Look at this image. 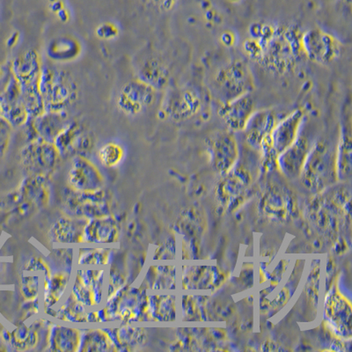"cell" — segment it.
Segmentation results:
<instances>
[{
    "instance_id": "cell-1",
    "label": "cell",
    "mask_w": 352,
    "mask_h": 352,
    "mask_svg": "<svg viewBox=\"0 0 352 352\" xmlns=\"http://www.w3.org/2000/svg\"><path fill=\"white\" fill-rule=\"evenodd\" d=\"M250 30V39L244 43L245 52L273 74H288L304 56L302 33L297 27L258 22Z\"/></svg>"
},
{
    "instance_id": "cell-2",
    "label": "cell",
    "mask_w": 352,
    "mask_h": 352,
    "mask_svg": "<svg viewBox=\"0 0 352 352\" xmlns=\"http://www.w3.org/2000/svg\"><path fill=\"white\" fill-rule=\"evenodd\" d=\"M40 93L45 111L62 112L78 98L76 81L69 72L52 67L42 69Z\"/></svg>"
},
{
    "instance_id": "cell-3",
    "label": "cell",
    "mask_w": 352,
    "mask_h": 352,
    "mask_svg": "<svg viewBox=\"0 0 352 352\" xmlns=\"http://www.w3.org/2000/svg\"><path fill=\"white\" fill-rule=\"evenodd\" d=\"M214 87L222 103L251 94L254 88L252 71L241 59L226 63L216 74Z\"/></svg>"
},
{
    "instance_id": "cell-4",
    "label": "cell",
    "mask_w": 352,
    "mask_h": 352,
    "mask_svg": "<svg viewBox=\"0 0 352 352\" xmlns=\"http://www.w3.org/2000/svg\"><path fill=\"white\" fill-rule=\"evenodd\" d=\"M106 276L105 269L80 268L72 278L70 292L88 310L96 309L105 303Z\"/></svg>"
},
{
    "instance_id": "cell-5",
    "label": "cell",
    "mask_w": 352,
    "mask_h": 352,
    "mask_svg": "<svg viewBox=\"0 0 352 352\" xmlns=\"http://www.w3.org/2000/svg\"><path fill=\"white\" fill-rule=\"evenodd\" d=\"M21 160L28 175L50 177L60 164L62 156L54 143L37 138L21 149Z\"/></svg>"
},
{
    "instance_id": "cell-6",
    "label": "cell",
    "mask_w": 352,
    "mask_h": 352,
    "mask_svg": "<svg viewBox=\"0 0 352 352\" xmlns=\"http://www.w3.org/2000/svg\"><path fill=\"white\" fill-rule=\"evenodd\" d=\"M110 199L111 198L104 188L96 191H77L69 188L65 206L72 217L103 218L112 215Z\"/></svg>"
},
{
    "instance_id": "cell-7",
    "label": "cell",
    "mask_w": 352,
    "mask_h": 352,
    "mask_svg": "<svg viewBox=\"0 0 352 352\" xmlns=\"http://www.w3.org/2000/svg\"><path fill=\"white\" fill-rule=\"evenodd\" d=\"M303 54L311 61L329 65L338 60L342 53V44L332 34L314 28L301 34Z\"/></svg>"
},
{
    "instance_id": "cell-8",
    "label": "cell",
    "mask_w": 352,
    "mask_h": 352,
    "mask_svg": "<svg viewBox=\"0 0 352 352\" xmlns=\"http://www.w3.org/2000/svg\"><path fill=\"white\" fill-rule=\"evenodd\" d=\"M202 108V100L197 90L191 87L173 88L166 94L160 112L173 121L188 120Z\"/></svg>"
},
{
    "instance_id": "cell-9",
    "label": "cell",
    "mask_w": 352,
    "mask_h": 352,
    "mask_svg": "<svg viewBox=\"0 0 352 352\" xmlns=\"http://www.w3.org/2000/svg\"><path fill=\"white\" fill-rule=\"evenodd\" d=\"M156 98L155 88L138 78L122 87L118 94L116 104L124 114L135 116L153 106Z\"/></svg>"
},
{
    "instance_id": "cell-10",
    "label": "cell",
    "mask_w": 352,
    "mask_h": 352,
    "mask_svg": "<svg viewBox=\"0 0 352 352\" xmlns=\"http://www.w3.org/2000/svg\"><path fill=\"white\" fill-rule=\"evenodd\" d=\"M210 160L217 170H232L239 157V146L234 132L219 130L212 132L206 140Z\"/></svg>"
},
{
    "instance_id": "cell-11",
    "label": "cell",
    "mask_w": 352,
    "mask_h": 352,
    "mask_svg": "<svg viewBox=\"0 0 352 352\" xmlns=\"http://www.w3.org/2000/svg\"><path fill=\"white\" fill-rule=\"evenodd\" d=\"M54 144L62 157L86 156L94 146L92 132L80 122H70L56 138Z\"/></svg>"
},
{
    "instance_id": "cell-12",
    "label": "cell",
    "mask_w": 352,
    "mask_h": 352,
    "mask_svg": "<svg viewBox=\"0 0 352 352\" xmlns=\"http://www.w3.org/2000/svg\"><path fill=\"white\" fill-rule=\"evenodd\" d=\"M69 188L77 191H96L104 187V177L86 156L72 157L67 175Z\"/></svg>"
},
{
    "instance_id": "cell-13",
    "label": "cell",
    "mask_w": 352,
    "mask_h": 352,
    "mask_svg": "<svg viewBox=\"0 0 352 352\" xmlns=\"http://www.w3.org/2000/svg\"><path fill=\"white\" fill-rule=\"evenodd\" d=\"M0 118L8 121L12 128L21 127L30 120L20 84L12 75L0 93Z\"/></svg>"
},
{
    "instance_id": "cell-14",
    "label": "cell",
    "mask_w": 352,
    "mask_h": 352,
    "mask_svg": "<svg viewBox=\"0 0 352 352\" xmlns=\"http://www.w3.org/2000/svg\"><path fill=\"white\" fill-rule=\"evenodd\" d=\"M305 116L304 109H294L276 124L270 134L268 144L276 156L292 146L300 136Z\"/></svg>"
},
{
    "instance_id": "cell-15",
    "label": "cell",
    "mask_w": 352,
    "mask_h": 352,
    "mask_svg": "<svg viewBox=\"0 0 352 352\" xmlns=\"http://www.w3.org/2000/svg\"><path fill=\"white\" fill-rule=\"evenodd\" d=\"M254 111L256 102L252 94H248L228 102H223L218 114L229 131L239 132L243 131Z\"/></svg>"
},
{
    "instance_id": "cell-16",
    "label": "cell",
    "mask_w": 352,
    "mask_h": 352,
    "mask_svg": "<svg viewBox=\"0 0 352 352\" xmlns=\"http://www.w3.org/2000/svg\"><path fill=\"white\" fill-rule=\"evenodd\" d=\"M351 96L345 99L341 109L340 132L336 149V173L348 175L351 168L352 121Z\"/></svg>"
},
{
    "instance_id": "cell-17",
    "label": "cell",
    "mask_w": 352,
    "mask_h": 352,
    "mask_svg": "<svg viewBox=\"0 0 352 352\" xmlns=\"http://www.w3.org/2000/svg\"><path fill=\"white\" fill-rule=\"evenodd\" d=\"M278 121V115L274 110H256L242 131L245 134L246 142L253 148L260 150L263 144L269 140Z\"/></svg>"
},
{
    "instance_id": "cell-18",
    "label": "cell",
    "mask_w": 352,
    "mask_h": 352,
    "mask_svg": "<svg viewBox=\"0 0 352 352\" xmlns=\"http://www.w3.org/2000/svg\"><path fill=\"white\" fill-rule=\"evenodd\" d=\"M84 244H115L120 238V225L115 215L87 219L83 231Z\"/></svg>"
},
{
    "instance_id": "cell-19",
    "label": "cell",
    "mask_w": 352,
    "mask_h": 352,
    "mask_svg": "<svg viewBox=\"0 0 352 352\" xmlns=\"http://www.w3.org/2000/svg\"><path fill=\"white\" fill-rule=\"evenodd\" d=\"M70 270H58L43 276L41 301L43 310L55 308L64 300L69 285H71Z\"/></svg>"
},
{
    "instance_id": "cell-20",
    "label": "cell",
    "mask_w": 352,
    "mask_h": 352,
    "mask_svg": "<svg viewBox=\"0 0 352 352\" xmlns=\"http://www.w3.org/2000/svg\"><path fill=\"white\" fill-rule=\"evenodd\" d=\"M81 329L50 322L46 332V350L74 352L80 350Z\"/></svg>"
},
{
    "instance_id": "cell-21",
    "label": "cell",
    "mask_w": 352,
    "mask_h": 352,
    "mask_svg": "<svg viewBox=\"0 0 352 352\" xmlns=\"http://www.w3.org/2000/svg\"><path fill=\"white\" fill-rule=\"evenodd\" d=\"M42 69L38 53L30 50L12 61L11 71L21 88H26L39 84Z\"/></svg>"
},
{
    "instance_id": "cell-22",
    "label": "cell",
    "mask_w": 352,
    "mask_h": 352,
    "mask_svg": "<svg viewBox=\"0 0 352 352\" xmlns=\"http://www.w3.org/2000/svg\"><path fill=\"white\" fill-rule=\"evenodd\" d=\"M311 147L309 140L300 133L292 146L279 154L276 163L285 174L290 176L300 175L303 170Z\"/></svg>"
},
{
    "instance_id": "cell-23",
    "label": "cell",
    "mask_w": 352,
    "mask_h": 352,
    "mask_svg": "<svg viewBox=\"0 0 352 352\" xmlns=\"http://www.w3.org/2000/svg\"><path fill=\"white\" fill-rule=\"evenodd\" d=\"M32 119V130L37 138L54 143L68 124H70L65 111H45Z\"/></svg>"
},
{
    "instance_id": "cell-24",
    "label": "cell",
    "mask_w": 352,
    "mask_h": 352,
    "mask_svg": "<svg viewBox=\"0 0 352 352\" xmlns=\"http://www.w3.org/2000/svg\"><path fill=\"white\" fill-rule=\"evenodd\" d=\"M87 219L76 217L61 218L50 229V237L56 243L84 244L83 231Z\"/></svg>"
},
{
    "instance_id": "cell-25",
    "label": "cell",
    "mask_w": 352,
    "mask_h": 352,
    "mask_svg": "<svg viewBox=\"0 0 352 352\" xmlns=\"http://www.w3.org/2000/svg\"><path fill=\"white\" fill-rule=\"evenodd\" d=\"M50 60L69 63L76 60L82 53L80 41L70 34H64L50 41L46 50Z\"/></svg>"
},
{
    "instance_id": "cell-26",
    "label": "cell",
    "mask_w": 352,
    "mask_h": 352,
    "mask_svg": "<svg viewBox=\"0 0 352 352\" xmlns=\"http://www.w3.org/2000/svg\"><path fill=\"white\" fill-rule=\"evenodd\" d=\"M118 351H131L144 344L146 340L144 329L122 324L118 328H104Z\"/></svg>"
},
{
    "instance_id": "cell-27",
    "label": "cell",
    "mask_w": 352,
    "mask_h": 352,
    "mask_svg": "<svg viewBox=\"0 0 352 352\" xmlns=\"http://www.w3.org/2000/svg\"><path fill=\"white\" fill-rule=\"evenodd\" d=\"M138 80L144 81L156 90L162 89L168 83L169 72L168 68L159 58H146L140 65L138 70Z\"/></svg>"
},
{
    "instance_id": "cell-28",
    "label": "cell",
    "mask_w": 352,
    "mask_h": 352,
    "mask_svg": "<svg viewBox=\"0 0 352 352\" xmlns=\"http://www.w3.org/2000/svg\"><path fill=\"white\" fill-rule=\"evenodd\" d=\"M88 309L78 302L72 292L65 296L61 303L54 308L53 318L58 322L74 323V324H86Z\"/></svg>"
},
{
    "instance_id": "cell-29",
    "label": "cell",
    "mask_w": 352,
    "mask_h": 352,
    "mask_svg": "<svg viewBox=\"0 0 352 352\" xmlns=\"http://www.w3.org/2000/svg\"><path fill=\"white\" fill-rule=\"evenodd\" d=\"M82 352L118 351L104 329H81L80 350Z\"/></svg>"
},
{
    "instance_id": "cell-30",
    "label": "cell",
    "mask_w": 352,
    "mask_h": 352,
    "mask_svg": "<svg viewBox=\"0 0 352 352\" xmlns=\"http://www.w3.org/2000/svg\"><path fill=\"white\" fill-rule=\"evenodd\" d=\"M114 259V250L108 248H78L77 265L109 266Z\"/></svg>"
},
{
    "instance_id": "cell-31",
    "label": "cell",
    "mask_w": 352,
    "mask_h": 352,
    "mask_svg": "<svg viewBox=\"0 0 352 352\" xmlns=\"http://www.w3.org/2000/svg\"><path fill=\"white\" fill-rule=\"evenodd\" d=\"M41 325H42V323H41ZM40 326L38 328H36V323H34L30 327L25 324L19 327L11 334L10 339L14 342V346L17 347L18 350L22 351L38 346L40 342L38 329Z\"/></svg>"
},
{
    "instance_id": "cell-32",
    "label": "cell",
    "mask_w": 352,
    "mask_h": 352,
    "mask_svg": "<svg viewBox=\"0 0 352 352\" xmlns=\"http://www.w3.org/2000/svg\"><path fill=\"white\" fill-rule=\"evenodd\" d=\"M125 150L120 144L115 141L103 144L98 151L100 164L105 168H113L121 164L124 160Z\"/></svg>"
},
{
    "instance_id": "cell-33",
    "label": "cell",
    "mask_w": 352,
    "mask_h": 352,
    "mask_svg": "<svg viewBox=\"0 0 352 352\" xmlns=\"http://www.w3.org/2000/svg\"><path fill=\"white\" fill-rule=\"evenodd\" d=\"M42 276L34 275L24 276L21 281V292L27 300H32L41 296V279Z\"/></svg>"
},
{
    "instance_id": "cell-34",
    "label": "cell",
    "mask_w": 352,
    "mask_h": 352,
    "mask_svg": "<svg viewBox=\"0 0 352 352\" xmlns=\"http://www.w3.org/2000/svg\"><path fill=\"white\" fill-rule=\"evenodd\" d=\"M12 126L4 118H0V162L4 159L11 142Z\"/></svg>"
},
{
    "instance_id": "cell-35",
    "label": "cell",
    "mask_w": 352,
    "mask_h": 352,
    "mask_svg": "<svg viewBox=\"0 0 352 352\" xmlns=\"http://www.w3.org/2000/svg\"><path fill=\"white\" fill-rule=\"evenodd\" d=\"M119 34V28L113 22H104L96 28V36L102 40H113Z\"/></svg>"
},
{
    "instance_id": "cell-36",
    "label": "cell",
    "mask_w": 352,
    "mask_h": 352,
    "mask_svg": "<svg viewBox=\"0 0 352 352\" xmlns=\"http://www.w3.org/2000/svg\"><path fill=\"white\" fill-rule=\"evenodd\" d=\"M144 2L160 12H169L175 8L178 0H144Z\"/></svg>"
},
{
    "instance_id": "cell-37",
    "label": "cell",
    "mask_w": 352,
    "mask_h": 352,
    "mask_svg": "<svg viewBox=\"0 0 352 352\" xmlns=\"http://www.w3.org/2000/svg\"><path fill=\"white\" fill-rule=\"evenodd\" d=\"M3 76H4V67H3L2 63L0 62V82H1Z\"/></svg>"
},
{
    "instance_id": "cell-38",
    "label": "cell",
    "mask_w": 352,
    "mask_h": 352,
    "mask_svg": "<svg viewBox=\"0 0 352 352\" xmlns=\"http://www.w3.org/2000/svg\"><path fill=\"white\" fill-rule=\"evenodd\" d=\"M342 1L348 6H351V0H342Z\"/></svg>"
},
{
    "instance_id": "cell-39",
    "label": "cell",
    "mask_w": 352,
    "mask_h": 352,
    "mask_svg": "<svg viewBox=\"0 0 352 352\" xmlns=\"http://www.w3.org/2000/svg\"><path fill=\"white\" fill-rule=\"evenodd\" d=\"M0 93H1V91H0Z\"/></svg>"
}]
</instances>
